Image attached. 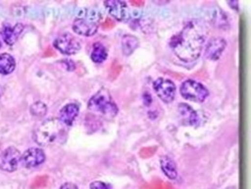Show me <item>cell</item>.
I'll use <instances>...</instances> for the list:
<instances>
[{"label":"cell","instance_id":"17","mask_svg":"<svg viewBox=\"0 0 251 189\" xmlns=\"http://www.w3.org/2000/svg\"><path fill=\"white\" fill-rule=\"evenodd\" d=\"M16 61L14 57L8 54L3 53L0 55V74L1 75H10L15 70Z\"/></svg>","mask_w":251,"mask_h":189},{"label":"cell","instance_id":"10","mask_svg":"<svg viewBox=\"0 0 251 189\" xmlns=\"http://www.w3.org/2000/svg\"><path fill=\"white\" fill-rule=\"evenodd\" d=\"M46 154L40 148H30L26 150L21 156V163L26 168L41 166L46 161Z\"/></svg>","mask_w":251,"mask_h":189},{"label":"cell","instance_id":"20","mask_svg":"<svg viewBox=\"0 0 251 189\" xmlns=\"http://www.w3.org/2000/svg\"><path fill=\"white\" fill-rule=\"evenodd\" d=\"M91 189H113L112 186L110 184L104 183V182H101V181H95L92 182L90 186Z\"/></svg>","mask_w":251,"mask_h":189},{"label":"cell","instance_id":"1","mask_svg":"<svg viewBox=\"0 0 251 189\" xmlns=\"http://www.w3.org/2000/svg\"><path fill=\"white\" fill-rule=\"evenodd\" d=\"M205 26L199 21L187 23L181 31L173 35L170 40V47L175 56L184 62L197 60L203 51L206 42Z\"/></svg>","mask_w":251,"mask_h":189},{"label":"cell","instance_id":"16","mask_svg":"<svg viewBox=\"0 0 251 189\" xmlns=\"http://www.w3.org/2000/svg\"><path fill=\"white\" fill-rule=\"evenodd\" d=\"M139 45V41L136 36L126 34L122 39L123 54L126 56L132 55Z\"/></svg>","mask_w":251,"mask_h":189},{"label":"cell","instance_id":"18","mask_svg":"<svg viewBox=\"0 0 251 189\" xmlns=\"http://www.w3.org/2000/svg\"><path fill=\"white\" fill-rule=\"evenodd\" d=\"M108 56L107 49L105 46L101 44V43H95L92 46V54H91V58L94 63L100 64L103 63Z\"/></svg>","mask_w":251,"mask_h":189},{"label":"cell","instance_id":"22","mask_svg":"<svg viewBox=\"0 0 251 189\" xmlns=\"http://www.w3.org/2000/svg\"><path fill=\"white\" fill-rule=\"evenodd\" d=\"M60 189H78V188H77L75 184L65 183V184H63V185L60 187Z\"/></svg>","mask_w":251,"mask_h":189},{"label":"cell","instance_id":"7","mask_svg":"<svg viewBox=\"0 0 251 189\" xmlns=\"http://www.w3.org/2000/svg\"><path fill=\"white\" fill-rule=\"evenodd\" d=\"M153 89L160 100L166 104L172 103L176 96V86L174 82L168 78H157L153 82Z\"/></svg>","mask_w":251,"mask_h":189},{"label":"cell","instance_id":"9","mask_svg":"<svg viewBox=\"0 0 251 189\" xmlns=\"http://www.w3.org/2000/svg\"><path fill=\"white\" fill-rule=\"evenodd\" d=\"M104 7L108 13L119 22H127L130 18V13L126 1L106 0L103 1Z\"/></svg>","mask_w":251,"mask_h":189},{"label":"cell","instance_id":"2","mask_svg":"<svg viewBox=\"0 0 251 189\" xmlns=\"http://www.w3.org/2000/svg\"><path fill=\"white\" fill-rule=\"evenodd\" d=\"M35 142L40 146L64 143L67 138V126L58 118H50L41 123L33 133Z\"/></svg>","mask_w":251,"mask_h":189},{"label":"cell","instance_id":"15","mask_svg":"<svg viewBox=\"0 0 251 189\" xmlns=\"http://www.w3.org/2000/svg\"><path fill=\"white\" fill-rule=\"evenodd\" d=\"M160 167L164 174L171 180H175L178 177V170L176 163L171 157L164 156L160 158Z\"/></svg>","mask_w":251,"mask_h":189},{"label":"cell","instance_id":"25","mask_svg":"<svg viewBox=\"0 0 251 189\" xmlns=\"http://www.w3.org/2000/svg\"><path fill=\"white\" fill-rule=\"evenodd\" d=\"M0 48H1V42H0Z\"/></svg>","mask_w":251,"mask_h":189},{"label":"cell","instance_id":"13","mask_svg":"<svg viewBox=\"0 0 251 189\" xmlns=\"http://www.w3.org/2000/svg\"><path fill=\"white\" fill-rule=\"evenodd\" d=\"M24 26L18 23L15 26H11L10 24H4L1 28V36L3 41L8 45H13L21 33L23 32Z\"/></svg>","mask_w":251,"mask_h":189},{"label":"cell","instance_id":"11","mask_svg":"<svg viewBox=\"0 0 251 189\" xmlns=\"http://www.w3.org/2000/svg\"><path fill=\"white\" fill-rule=\"evenodd\" d=\"M226 46H227V42L223 38L217 37V38L211 39L206 45V57L209 60L217 61L222 56Z\"/></svg>","mask_w":251,"mask_h":189},{"label":"cell","instance_id":"3","mask_svg":"<svg viewBox=\"0 0 251 189\" xmlns=\"http://www.w3.org/2000/svg\"><path fill=\"white\" fill-rule=\"evenodd\" d=\"M89 110L105 119H113L119 113V108L113 100L110 92L102 88L99 89L88 103Z\"/></svg>","mask_w":251,"mask_h":189},{"label":"cell","instance_id":"24","mask_svg":"<svg viewBox=\"0 0 251 189\" xmlns=\"http://www.w3.org/2000/svg\"><path fill=\"white\" fill-rule=\"evenodd\" d=\"M131 4H132L133 6L140 7V6H143L144 2H143V1H131Z\"/></svg>","mask_w":251,"mask_h":189},{"label":"cell","instance_id":"5","mask_svg":"<svg viewBox=\"0 0 251 189\" xmlns=\"http://www.w3.org/2000/svg\"><path fill=\"white\" fill-rule=\"evenodd\" d=\"M180 92L185 100L194 103H202L209 96V90L205 86L192 79H187L183 82Z\"/></svg>","mask_w":251,"mask_h":189},{"label":"cell","instance_id":"23","mask_svg":"<svg viewBox=\"0 0 251 189\" xmlns=\"http://www.w3.org/2000/svg\"><path fill=\"white\" fill-rule=\"evenodd\" d=\"M228 4L231 9H233L234 11H238V9H239L238 1H228Z\"/></svg>","mask_w":251,"mask_h":189},{"label":"cell","instance_id":"8","mask_svg":"<svg viewBox=\"0 0 251 189\" xmlns=\"http://www.w3.org/2000/svg\"><path fill=\"white\" fill-rule=\"evenodd\" d=\"M21 153L14 147H9L0 154V169L12 172L17 169L21 163Z\"/></svg>","mask_w":251,"mask_h":189},{"label":"cell","instance_id":"4","mask_svg":"<svg viewBox=\"0 0 251 189\" xmlns=\"http://www.w3.org/2000/svg\"><path fill=\"white\" fill-rule=\"evenodd\" d=\"M101 13L94 9H84L73 23V30L80 36L92 37L97 33Z\"/></svg>","mask_w":251,"mask_h":189},{"label":"cell","instance_id":"12","mask_svg":"<svg viewBox=\"0 0 251 189\" xmlns=\"http://www.w3.org/2000/svg\"><path fill=\"white\" fill-rule=\"evenodd\" d=\"M180 121L184 126H195L200 124L199 113L193 109L189 105L182 103L178 106Z\"/></svg>","mask_w":251,"mask_h":189},{"label":"cell","instance_id":"14","mask_svg":"<svg viewBox=\"0 0 251 189\" xmlns=\"http://www.w3.org/2000/svg\"><path fill=\"white\" fill-rule=\"evenodd\" d=\"M79 114V106L75 103H70L64 106L59 111V121L65 126L70 127L75 122Z\"/></svg>","mask_w":251,"mask_h":189},{"label":"cell","instance_id":"21","mask_svg":"<svg viewBox=\"0 0 251 189\" xmlns=\"http://www.w3.org/2000/svg\"><path fill=\"white\" fill-rule=\"evenodd\" d=\"M143 102H144V105L147 106V107L151 105L152 99H151V95L149 92H145L144 93V95H143Z\"/></svg>","mask_w":251,"mask_h":189},{"label":"cell","instance_id":"19","mask_svg":"<svg viewBox=\"0 0 251 189\" xmlns=\"http://www.w3.org/2000/svg\"><path fill=\"white\" fill-rule=\"evenodd\" d=\"M30 112L31 114L38 117V118H42L45 117L47 113V107L46 104L43 102H36L31 107H30Z\"/></svg>","mask_w":251,"mask_h":189},{"label":"cell","instance_id":"6","mask_svg":"<svg viewBox=\"0 0 251 189\" xmlns=\"http://www.w3.org/2000/svg\"><path fill=\"white\" fill-rule=\"evenodd\" d=\"M54 47L61 54L72 56L81 50L80 41L73 34L63 33L59 35L54 41Z\"/></svg>","mask_w":251,"mask_h":189}]
</instances>
